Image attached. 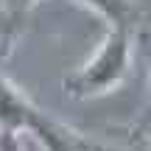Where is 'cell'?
Wrapping results in <instances>:
<instances>
[{"label": "cell", "mask_w": 151, "mask_h": 151, "mask_svg": "<svg viewBox=\"0 0 151 151\" xmlns=\"http://www.w3.org/2000/svg\"><path fill=\"white\" fill-rule=\"evenodd\" d=\"M28 134L37 140V146L42 151H87V143H90L87 134L76 132L73 126H65L62 120L50 118L48 112L37 115Z\"/></svg>", "instance_id": "cell-3"}, {"label": "cell", "mask_w": 151, "mask_h": 151, "mask_svg": "<svg viewBox=\"0 0 151 151\" xmlns=\"http://www.w3.org/2000/svg\"><path fill=\"white\" fill-rule=\"evenodd\" d=\"M28 17H31V14L6 9V6L0 3V67L11 59V53L17 50L20 39L25 37V31H28Z\"/></svg>", "instance_id": "cell-5"}, {"label": "cell", "mask_w": 151, "mask_h": 151, "mask_svg": "<svg viewBox=\"0 0 151 151\" xmlns=\"http://www.w3.org/2000/svg\"><path fill=\"white\" fill-rule=\"evenodd\" d=\"M87 151H112V148L104 146V143H98V140H90L87 143Z\"/></svg>", "instance_id": "cell-9"}, {"label": "cell", "mask_w": 151, "mask_h": 151, "mask_svg": "<svg viewBox=\"0 0 151 151\" xmlns=\"http://www.w3.org/2000/svg\"><path fill=\"white\" fill-rule=\"evenodd\" d=\"M143 120L151 123V73H148V92H146V109H143Z\"/></svg>", "instance_id": "cell-8"}, {"label": "cell", "mask_w": 151, "mask_h": 151, "mask_svg": "<svg viewBox=\"0 0 151 151\" xmlns=\"http://www.w3.org/2000/svg\"><path fill=\"white\" fill-rule=\"evenodd\" d=\"M39 112L42 109L28 98V92L0 73V134H28Z\"/></svg>", "instance_id": "cell-2"}, {"label": "cell", "mask_w": 151, "mask_h": 151, "mask_svg": "<svg viewBox=\"0 0 151 151\" xmlns=\"http://www.w3.org/2000/svg\"><path fill=\"white\" fill-rule=\"evenodd\" d=\"M146 146L151 148V123H148V129H146Z\"/></svg>", "instance_id": "cell-10"}, {"label": "cell", "mask_w": 151, "mask_h": 151, "mask_svg": "<svg viewBox=\"0 0 151 151\" xmlns=\"http://www.w3.org/2000/svg\"><path fill=\"white\" fill-rule=\"evenodd\" d=\"M70 3L92 11L98 20H104L109 31L137 34V28L143 25V9L137 0H70Z\"/></svg>", "instance_id": "cell-4"}, {"label": "cell", "mask_w": 151, "mask_h": 151, "mask_svg": "<svg viewBox=\"0 0 151 151\" xmlns=\"http://www.w3.org/2000/svg\"><path fill=\"white\" fill-rule=\"evenodd\" d=\"M0 151H25L20 134H0Z\"/></svg>", "instance_id": "cell-7"}, {"label": "cell", "mask_w": 151, "mask_h": 151, "mask_svg": "<svg viewBox=\"0 0 151 151\" xmlns=\"http://www.w3.org/2000/svg\"><path fill=\"white\" fill-rule=\"evenodd\" d=\"M134 62V34L109 31L98 42V48L84 59L73 73L62 78L65 92L76 101H95L115 92L132 73Z\"/></svg>", "instance_id": "cell-1"}, {"label": "cell", "mask_w": 151, "mask_h": 151, "mask_svg": "<svg viewBox=\"0 0 151 151\" xmlns=\"http://www.w3.org/2000/svg\"><path fill=\"white\" fill-rule=\"evenodd\" d=\"M6 9H14V11H22V14H31L42 0H0Z\"/></svg>", "instance_id": "cell-6"}]
</instances>
